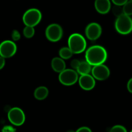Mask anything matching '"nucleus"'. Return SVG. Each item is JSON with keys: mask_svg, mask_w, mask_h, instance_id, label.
I'll return each mask as SVG.
<instances>
[{"mask_svg": "<svg viewBox=\"0 0 132 132\" xmlns=\"http://www.w3.org/2000/svg\"><path fill=\"white\" fill-rule=\"evenodd\" d=\"M73 53L70 49L69 47H63L60 49L59 52V56L63 59H69L72 57Z\"/></svg>", "mask_w": 132, "mask_h": 132, "instance_id": "16", "label": "nucleus"}, {"mask_svg": "<svg viewBox=\"0 0 132 132\" xmlns=\"http://www.w3.org/2000/svg\"><path fill=\"white\" fill-rule=\"evenodd\" d=\"M112 13L113 14V15L115 16H116L117 18L121 16V15L124 14V11H123V6H120V5H114V6L112 7Z\"/></svg>", "mask_w": 132, "mask_h": 132, "instance_id": "18", "label": "nucleus"}, {"mask_svg": "<svg viewBox=\"0 0 132 132\" xmlns=\"http://www.w3.org/2000/svg\"><path fill=\"white\" fill-rule=\"evenodd\" d=\"M79 84L80 87L83 90L88 91L91 90L95 87V78L92 75L85 74L81 75L79 79Z\"/></svg>", "mask_w": 132, "mask_h": 132, "instance_id": "11", "label": "nucleus"}, {"mask_svg": "<svg viewBox=\"0 0 132 132\" xmlns=\"http://www.w3.org/2000/svg\"><path fill=\"white\" fill-rule=\"evenodd\" d=\"M67 132H76V131H73V130H69V131H67Z\"/></svg>", "mask_w": 132, "mask_h": 132, "instance_id": "28", "label": "nucleus"}, {"mask_svg": "<svg viewBox=\"0 0 132 132\" xmlns=\"http://www.w3.org/2000/svg\"><path fill=\"white\" fill-rule=\"evenodd\" d=\"M78 73L72 69H65L59 73V81L63 85L72 86L78 81Z\"/></svg>", "mask_w": 132, "mask_h": 132, "instance_id": "5", "label": "nucleus"}, {"mask_svg": "<svg viewBox=\"0 0 132 132\" xmlns=\"http://www.w3.org/2000/svg\"><path fill=\"white\" fill-rule=\"evenodd\" d=\"M51 66L52 69L55 72L61 73L66 69V64L64 59L61 57L53 58L51 62Z\"/></svg>", "mask_w": 132, "mask_h": 132, "instance_id": "13", "label": "nucleus"}, {"mask_svg": "<svg viewBox=\"0 0 132 132\" xmlns=\"http://www.w3.org/2000/svg\"><path fill=\"white\" fill-rule=\"evenodd\" d=\"M130 132H132V130H131V131H130Z\"/></svg>", "mask_w": 132, "mask_h": 132, "instance_id": "30", "label": "nucleus"}, {"mask_svg": "<svg viewBox=\"0 0 132 132\" xmlns=\"http://www.w3.org/2000/svg\"><path fill=\"white\" fill-rule=\"evenodd\" d=\"M63 28L56 23L49 24L45 30V36L48 41L51 42L59 41L63 37Z\"/></svg>", "mask_w": 132, "mask_h": 132, "instance_id": "6", "label": "nucleus"}, {"mask_svg": "<svg viewBox=\"0 0 132 132\" xmlns=\"http://www.w3.org/2000/svg\"><path fill=\"white\" fill-rule=\"evenodd\" d=\"M95 10L101 14H106L111 10V2L110 0H95Z\"/></svg>", "mask_w": 132, "mask_h": 132, "instance_id": "12", "label": "nucleus"}, {"mask_svg": "<svg viewBox=\"0 0 132 132\" xmlns=\"http://www.w3.org/2000/svg\"><path fill=\"white\" fill-rule=\"evenodd\" d=\"M91 72L93 77L98 81H104L107 79L110 75L109 68L104 64L94 66L92 68Z\"/></svg>", "mask_w": 132, "mask_h": 132, "instance_id": "9", "label": "nucleus"}, {"mask_svg": "<svg viewBox=\"0 0 132 132\" xmlns=\"http://www.w3.org/2000/svg\"><path fill=\"white\" fill-rule=\"evenodd\" d=\"M117 32L122 35H128L132 32V19L130 15L122 14L118 17L115 22Z\"/></svg>", "mask_w": 132, "mask_h": 132, "instance_id": "3", "label": "nucleus"}, {"mask_svg": "<svg viewBox=\"0 0 132 132\" xmlns=\"http://www.w3.org/2000/svg\"><path fill=\"white\" fill-rule=\"evenodd\" d=\"M102 34V28L97 23H91L87 25L85 29V34L87 38L91 41L97 40Z\"/></svg>", "mask_w": 132, "mask_h": 132, "instance_id": "10", "label": "nucleus"}, {"mask_svg": "<svg viewBox=\"0 0 132 132\" xmlns=\"http://www.w3.org/2000/svg\"><path fill=\"white\" fill-rule=\"evenodd\" d=\"M92 65L86 61H81L80 65L79 66L78 68L77 69V73L80 75L88 74L92 71Z\"/></svg>", "mask_w": 132, "mask_h": 132, "instance_id": "15", "label": "nucleus"}, {"mask_svg": "<svg viewBox=\"0 0 132 132\" xmlns=\"http://www.w3.org/2000/svg\"><path fill=\"white\" fill-rule=\"evenodd\" d=\"M68 47L73 54H81L86 50V39L81 34L78 33L72 34L68 40Z\"/></svg>", "mask_w": 132, "mask_h": 132, "instance_id": "2", "label": "nucleus"}, {"mask_svg": "<svg viewBox=\"0 0 132 132\" xmlns=\"http://www.w3.org/2000/svg\"><path fill=\"white\" fill-rule=\"evenodd\" d=\"M12 39L14 41H18L21 38L20 34L18 30H14L12 32Z\"/></svg>", "mask_w": 132, "mask_h": 132, "instance_id": "21", "label": "nucleus"}, {"mask_svg": "<svg viewBox=\"0 0 132 132\" xmlns=\"http://www.w3.org/2000/svg\"><path fill=\"white\" fill-rule=\"evenodd\" d=\"M124 14L126 15L131 16L132 15V1H128L125 5H123Z\"/></svg>", "mask_w": 132, "mask_h": 132, "instance_id": "19", "label": "nucleus"}, {"mask_svg": "<svg viewBox=\"0 0 132 132\" xmlns=\"http://www.w3.org/2000/svg\"><path fill=\"white\" fill-rule=\"evenodd\" d=\"M128 0H112V3L114 5H120V6H123Z\"/></svg>", "mask_w": 132, "mask_h": 132, "instance_id": "23", "label": "nucleus"}, {"mask_svg": "<svg viewBox=\"0 0 132 132\" xmlns=\"http://www.w3.org/2000/svg\"><path fill=\"white\" fill-rule=\"evenodd\" d=\"M76 132H92V130H90L88 127H86V126H82V127L79 128Z\"/></svg>", "mask_w": 132, "mask_h": 132, "instance_id": "25", "label": "nucleus"}, {"mask_svg": "<svg viewBox=\"0 0 132 132\" xmlns=\"http://www.w3.org/2000/svg\"><path fill=\"white\" fill-rule=\"evenodd\" d=\"M34 27L30 26H26L23 29V35L27 38H31L34 36Z\"/></svg>", "mask_w": 132, "mask_h": 132, "instance_id": "17", "label": "nucleus"}, {"mask_svg": "<svg viewBox=\"0 0 132 132\" xmlns=\"http://www.w3.org/2000/svg\"><path fill=\"white\" fill-rule=\"evenodd\" d=\"M42 19V14L37 9H30L24 12L23 21L26 26L34 27L37 25Z\"/></svg>", "mask_w": 132, "mask_h": 132, "instance_id": "4", "label": "nucleus"}, {"mask_svg": "<svg viewBox=\"0 0 132 132\" xmlns=\"http://www.w3.org/2000/svg\"><path fill=\"white\" fill-rule=\"evenodd\" d=\"M8 119L12 125L17 126H21L25 121V114L21 108L14 107L9 110Z\"/></svg>", "mask_w": 132, "mask_h": 132, "instance_id": "7", "label": "nucleus"}, {"mask_svg": "<svg viewBox=\"0 0 132 132\" xmlns=\"http://www.w3.org/2000/svg\"><path fill=\"white\" fill-rule=\"evenodd\" d=\"M16 51V45L12 41L6 40L0 44V55L4 58L11 57L15 55Z\"/></svg>", "mask_w": 132, "mask_h": 132, "instance_id": "8", "label": "nucleus"}, {"mask_svg": "<svg viewBox=\"0 0 132 132\" xmlns=\"http://www.w3.org/2000/svg\"><path fill=\"white\" fill-rule=\"evenodd\" d=\"M110 132H127L126 128L121 125H116L110 130Z\"/></svg>", "mask_w": 132, "mask_h": 132, "instance_id": "20", "label": "nucleus"}, {"mask_svg": "<svg viewBox=\"0 0 132 132\" xmlns=\"http://www.w3.org/2000/svg\"><path fill=\"white\" fill-rule=\"evenodd\" d=\"M80 63H81V61H79V60L77 59H73V60L70 63V65L73 69H76L77 70L79 66L80 65Z\"/></svg>", "mask_w": 132, "mask_h": 132, "instance_id": "22", "label": "nucleus"}, {"mask_svg": "<svg viewBox=\"0 0 132 132\" xmlns=\"http://www.w3.org/2000/svg\"><path fill=\"white\" fill-rule=\"evenodd\" d=\"M127 88L129 92L131 93L132 94V78L130 79L128 81V82Z\"/></svg>", "mask_w": 132, "mask_h": 132, "instance_id": "26", "label": "nucleus"}, {"mask_svg": "<svg viewBox=\"0 0 132 132\" xmlns=\"http://www.w3.org/2000/svg\"><path fill=\"white\" fill-rule=\"evenodd\" d=\"M48 95V90L45 86H39L35 90L34 95L37 100H43L46 99Z\"/></svg>", "mask_w": 132, "mask_h": 132, "instance_id": "14", "label": "nucleus"}, {"mask_svg": "<svg viewBox=\"0 0 132 132\" xmlns=\"http://www.w3.org/2000/svg\"><path fill=\"white\" fill-rule=\"evenodd\" d=\"M128 1H132V0H128Z\"/></svg>", "mask_w": 132, "mask_h": 132, "instance_id": "29", "label": "nucleus"}, {"mask_svg": "<svg viewBox=\"0 0 132 132\" xmlns=\"http://www.w3.org/2000/svg\"><path fill=\"white\" fill-rule=\"evenodd\" d=\"M108 57V54L103 46L94 45L87 49L85 54V58L88 63L92 66L104 64Z\"/></svg>", "mask_w": 132, "mask_h": 132, "instance_id": "1", "label": "nucleus"}, {"mask_svg": "<svg viewBox=\"0 0 132 132\" xmlns=\"http://www.w3.org/2000/svg\"><path fill=\"white\" fill-rule=\"evenodd\" d=\"M5 64V60L3 57L0 55V70L2 69Z\"/></svg>", "mask_w": 132, "mask_h": 132, "instance_id": "27", "label": "nucleus"}, {"mask_svg": "<svg viewBox=\"0 0 132 132\" xmlns=\"http://www.w3.org/2000/svg\"><path fill=\"white\" fill-rule=\"evenodd\" d=\"M2 132H15V129L12 126H6L3 128Z\"/></svg>", "mask_w": 132, "mask_h": 132, "instance_id": "24", "label": "nucleus"}]
</instances>
